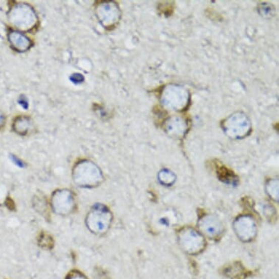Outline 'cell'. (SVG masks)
Wrapping results in <instances>:
<instances>
[{
	"label": "cell",
	"mask_w": 279,
	"mask_h": 279,
	"mask_svg": "<svg viewBox=\"0 0 279 279\" xmlns=\"http://www.w3.org/2000/svg\"><path fill=\"white\" fill-rule=\"evenodd\" d=\"M72 179L79 188L94 189L104 182L105 176L97 164L89 159H81L73 166Z\"/></svg>",
	"instance_id": "cell-1"
},
{
	"label": "cell",
	"mask_w": 279,
	"mask_h": 279,
	"mask_svg": "<svg viewBox=\"0 0 279 279\" xmlns=\"http://www.w3.org/2000/svg\"><path fill=\"white\" fill-rule=\"evenodd\" d=\"M114 216L111 210L102 203H95L86 213L85 225L95 236L105 235L111 228Z\"/></svg>",
	"instance_id": "cell-2"
},
{
	"label": "cell",
	"mask_w": 279,
	"mask_h": 279,
	"mask_svg": "<svg viewBox=\"0 0 279 279\" xmlns=\"http://www.w3.org/2000/svg\"><path fill=\"white\" fill-rule=\"evenodd\" d=\"M50 205L53 213L58 216H70L77 208L76 195L71 189H56L50 196Z\"/></svg>",
	"instance_id": "cell-3"
},
{
	"label": "cell",
	"mask_w": 279,
	"mask_h": 279,
	"mask_svg": "<svg viewBox=\"0 0 279 279\" xmlns=\"http://www.w3.org/2000/svg\"><path fill=\"white\" fill-rule=\"evenodd\" d=\"M10 22L16 28L22 31L34 29L37 23L35 11L27 4L14 5L8 13Z\"/></svg>",
	"instance_id": "cell-4"
},
{
	"label": "cell",
	"mask_w": 279,
	"mask_h": 279,
	"mask_svg": "<svg viewBox=\"0 0 279 279\" xmlns=\"http://www.w3.org/2000/svg\"><path fill=\"white\" fill-rule=\"evenodd\" d=\"M178 241L182 250L190 255L200 254L206 245L201 233L192 228L181 230L178 233Z\"/></svg>",
	"instance_id": "cell-5"
},
{
	"label": "cell",
	"mask_w": 279,
	"mask_h": 279,
	"mask_svg": "<svg viewBox=\"0 0 279 279\" xmlns=\"http://www.w3.org/2000/svg\"><path fill=\"white\" fill-rule=\"evenodd\" d=\"M233 228L238 237L244 242H249L257 236V225L254 218L249 215L238 217L233 224Z\"/></svg>",
	"instance_id": "cell-6"
},
{
	"label": "cell",
	"mask_w": 279,
	"mask_h": 279,
	"mask_svg": "<svg viewBox=\"0 0 279 279\" xmlns=\"http://www.w3.org/2000/svg\"><path fill=\"white\" fill-rule=\"evenodd\" d=\"M118 8L111 2L100 3L96 8V15L98 20L105 27H112L119 18Z\"/></svg>",
	"instance_id": "cell-7"
},
{
	"label": "cell",
	"mask_w": 279,
	"mask_h": 279,
	"mask_svg": "<svg viewBox=\"0 0 279 279\" xmlns=\"http://www.w3.org/2000/svg\"><path fill=\"white\" fill-rule=\"evenodd\" d=\"M198 225L202 234L212 239L219 238L224 232L222 222L213 215H205L202 217Z\"/></svg>",
	"instance_id": "cell-8"
},
{
	"label": "cell",
	"mask_w": 279,
	"mask_h": 279,
	"mask_svg": "<svg viewBox=\"0 0 279 279\" xmlns=\"http://www.w3.org/2000/svg\"><path fill=\"white\" fill-rule=\"evenodd\" d=\"M8 37L11 47L16 51L25 52L32 46L30 39L17 31L10 32Z\"/></svg>",
	"instance_id": "cell-9"
},
{
	"label": "cell",
	"mask_w": 279,
	"mask_h": 279,
	"mask_svg": "<svg viewBox=\"0 0 279 279\" xmlns=\"http://www.w3.org/2000/svg\"><path fill=\"white\" fill-rule=\"evenodd\" d=\"M32 205L36 211L40 215L48 219L50 217L49 209L50 208V202H48L45 195L42 194H37L34 196L32 200ZM51 209V208H50Z\"/></svg>",
	"instance_id": "cell-10"
},
{
	"label": "cell",
	"mask_w": 279,
	"mask_h": 279,
	"mask_svg": "<svg viewBox=\"0 0 279 279\" xmlns=\"http://www.w3.org/2000/svg\"><path fill=\"white\" fill-rule=\"evenodd\" d=\"M32 122L30 119L27 117H19L15 119L13 124V129L15 133L20 135H26L30 130Z\"/></svg>",
	"instance_id": "cell-11"
},
{
	"label": "cell",
	"mask_w": 279,
	"mask_h": 279,
	"mask_svg": "<svg viewBox=\"0 0 279 279\" xmlns=\"http://www.w3.org/2000/svg\"><path fill=\"white\" fill-rule=\"evenodd\" d=\"M176 213L170 210H163L158 214V224L159 227L169 228L176 222Z\"/></svg>",
	"instance_id": "cell-12"
},
{
	"label": "cell",
	"mask_w": 279,
	"mask_h": 279,
	"mask_svg": "<svg viewBox=\"0 0 279 279\" xmlns=\"http://www.w3.org/2000/svg\"><path fill=\"white\" fill-rule=\"evenodd\" d=\"M219 168L218 173V177L223 182H227L228 184H236L238 182L237 178L235 176L233 173H232L231 171L225 168V166H218L217 167Z\"/></svg>",
	"instance_id": "cell-13"
},
{
	"label": "cell",
	"mask_w": 279,
	"mask_h": 279,
	"mask_svg": "<svg viewBox=\"0 0 279 279\" xmlns=\"http://www.w3.org/2000/svg\"><path fill=\"white\" fill-rule=\"evenodd\" d=\"M37 244L42 249L50 250V249H53L54 241H53V237L48 233H41L37 238Z\"/></svg>",
	"instance_id": "cell-14"
},
{
	"label": "cell",
	"mask_w": 279,
	"mask_h": 279,
	"mask_svg": "<svg viewBox=\"0 0 279 279\" xmlns=\"http://www.w3.org/2000/svg\"><path fill=\"white\" fill-rule=\"evenodd\" d=\"M266 191L267 195L270 196L272 200L278 201V179H272L269 181L266 184Z\"/></svg>",
	"instance_id": "cell-15"
},
{
	"label": "cell",
	"mask_w": 279,
	"mask_h": 279,
	"mask_svg": "<svg viewBox=\"0 0 279 279\" xmlns=\"http://www.w3.org/2000/svg\"><path fill=\"white\" fill-rule=\"evenodd\" d=\"M159 181L163 185L169 186L173 185L176 182V176L172 172L168 170H163L159 174Z\"/></svg>",
	"instance_id": "cell-16"
},
{
	"label": "cell",
	"mask_w": 279,
	"mask_h": 279,
	"mask_svg": "<svg viewBox=\"0 0 279 279\" xmlns=\"http://www.w3.org/2000/svg\"><path fill=\"white\" fill-rule=\"evenodd\" d=\"M174 4L172 2H162L159 5V11L164 16H169L174 12Z\"/></svg>",
	"instance_id": "cell-17"
},
{
	"label": "cell",
	"mask_w": 279,
	"mask_h": 279,
	"mask_svg": "<svg viewBox=\"0 0 279 279\" xmlns=\"http://www.w3.org/2000/svg\"><path fill=\"white\" fill-rule=\"evenodd\" d=\"M65 279H89V278L84 272L78 270H73L66 275Z\"/></svg>",
	"instance_id": "cell-18"
},
{
	"label": "cell",
	"mask_w": 279,
	"mask_h": 279,
	"mask_svg": "<svg viewBox=\"0 0 279 279\" xmlns=\"http://www.w3.org/2000/svg\"><path fill=\"white\" fill-rule=\"evenodd\" d=\"M6 206H7L8 209L11 210H14L15 209V208H16L14 202L13 201L12 199L10 198V197H8V198L6 200Z\"/></svg>",
	"instance_id": "cell-19"
},
{
	"label": "cell",
	"mask_w": 279,
	"mask_h": 279,
	"mask_svg": "<svg viewBox=\"0 0 279 279\" xmlns=\"http://www.w3.org/2000/svg\"><path fill=\"white\" fill-rule=\"evenodd\" d=\"M6 117H5L4 114L3 112L0 111V129L3 128L6 125Z\"/></svg>",
	"instance_id": "cell-20"
},
{
	"label": "cell",
	"mask_w": 279,
	"mask_h": 279,
	"mask_svg": "<svg viewBox=\"0 0 279 279\" xmlns=\"http://www.w3.org/2000/svg\"><path fill=\"white\" fill-rule=\"evenodd\" d=\"M13 160L16 162V164H17L19 167L24 168V162H23L22 161L20 160L19 158L16 157V156H13Z\"/></svg>",
	"instance_id": "cell-21"
}]
</instances>
